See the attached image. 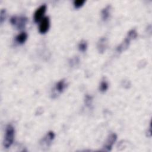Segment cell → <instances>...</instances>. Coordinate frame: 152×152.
<instances>
[{"instance_id": "6da1fadb", "label": "cell", "mask_w": 152, "mask_h": 152, "mask_svg": "<svg viewBox=\"0 0 152 152\" xmlns=\"http://www.w3.org/2000/svg\"><path fill=\"white\" fill-rule=\"evenodd\" d=\"M137 37V32L135 29H132L129 30L124 40L116 48V51L121 53L122 51L125 50L128 48L131 41L133 39H135Z\"/></svg>"}, {"instance_id": "7a4b0ae2", "label": "cell", "mask_w": 152, "mask_h": 152, "mask_svg": "<svg viewBox=\"0 0 152 152\" xmlns=\"http://www.w3.org/2000/svg\"><path fill=\"white\" fill-rule=\"evenodd\" d=\"M15 135V129L12 125L9 124L6 127L5 135L4 137L3 144L6 148H9L12 144Z\"/></svg>"}, {"instance_id": "3957f363", "label": "cell", "mask_w": 152, "mask_h": 152, "mask_svg": "<svg viewBox=\"0 0 152 152\" xmlns=\"http://www.w3.org/2000/svg\"><path fill=\"white\" fill-rule=\"evenodd\" d=\"M27 21V18L26 17H16L13 16L10 19L11 23L15 26L18 29H22L24 27Z\"/></svg>"}, {"instance_id": "277c9868", "label": "cell", "mask_w": 152, "mask_h": 152, "mask_svg": "<svg viewBox=\"0 0 152 152\" xmlns=\"http://www.w3.org/2000/svg\"><path fill=\"white\" fill-rule=\"evenodd\" d=\"M116 139H117L116 134L115 133H110L108 135V137L105 141V143H104V145L103 146V148L101 150L104 151H110L112 150V146H113V144L115 143V142L116 141Z\"/></svg>"}, {"instance_id": "5b68a950", "label": "cell", "mask_w": 152, "mask_h": 152, "mask_svg": "<svg viewBox=\"0 0 152 152\" xmlns=\"http://www.w3.org/2000/svg\"><path fill=\"white\" fill-rule=\"evenodd\" d=\"M46 5L45 4H43L40 5L38 8L36 9L34 13V20L35 22L37 23L42 20L43 18V16L46 11Z\"/></svg>"}, {"instance_id": "8992f818", "label": "cell", "mask_w": 152, "mask_h": 152, "mask_svg": "<svg viewBox=\"0 0 152 152\" xmlns=\"http://www.w3.org/2000/svg\"><path fill=\"white\" fill-rule=\"evenodd\" d=\"M49 28V18L48 17H43L39 25V32L40 33H45Z\"/></svg>"}, {"instance_id": "52a82bcc", "label": "cell", "mask_w": 152, "mask_h": 152, "mask_svg": "<svg viewBox=\"0 0 152 152\" xmlns=\"http://www.w3.org/2000/svg\"><path fill=\"white\" fill-rule=\"evenodd\" d=\"M55 138V134L53 131H49L47 133L46 136L42 139L41 141V144L43 145L49 146L51 144V142Z\"/></svg>"}, {"instance_id": "ba28073f", "label": "cell", "mask_w": 152, "mask_h": 152, "mask_svg": "<svg viewBox=\"0 0 152 152\" xmlns=\"http://www.w3.org/2000/svg\"><path fill=\"white\" fill-rule=\"evenodd\" d=\"M66 87V84L65 80H61L59 81L56 84L54 88L55 92L53 93V95H56V93H61L64 91Z\"/></svg>"}, {"instance_id": "9c48e42d", "label": "cell", "mask_w": 152, "mask_h": 152, "mask_svg": "<svg viewBox=\"0 0 152 152\" xmlns=\"http://www.w3.org/2000/svg\"><path fill=\"white\" fill-rule=\"evenodd\" d=\"M107 39L104 37L99 39L97 45V49L99 53H103L105 51L107 45Z\"/></svg>"}, {"instance_id": "30bf717a", "label": "cell", "mask_w": 152, "mask_h": 152, "mask_svg": "<svg viewBox=\"0 0 152 152\" xmlns=\"http://www.w3.org/2000/svg\"><path fill=\"white\" fill-rule=\"evenodd\" d=\"M110 10H111V6L110 5H107L106 7H104L102 11V18L104 21H106L109 17L110 14Z\"/></svg>"}, {"instance_id": "8fae6325", "label": "cell", "mask_w": 152, "mask_h": 152, "mask_svg": "<svg viewBox=\"0 0 152 152\" xmlns=\"http://www.w3.org/2000/svg\"><path fill=\"white\" fill-rule=\"evenodd\" d=\"M27 34L26 32L21 33L15 37L16 41L20 44L24 43L27 40Z\"/></svg>"}, {"instance_id": "7c38bea8", "label": "cell", "mask_w": 152, "mask_h": 152, "mask_svg": "<svg viewBox=\"0 0 152 152\" xmlns=\"http://www.w3.org/2000/svg\"><path fill=\"white\" fill-rule=\"evenodd\" d=\"M108 87H109L108 83L107 82V81L104 78H103L101 81L100 84V86H99L100 91L101 92H102V93H104V92H105L107 90Z\"/></svg>"}, {"instance_id": "4fadbf2b", "label": "cell", "mask_w": 152, "mask_h": 152, "mask_svg": "<svg viewBox=\"0 0 152 152\" xmlns=\"http://www.w3.org/2000/svg\"><path fill=\"white\" fill-rule=\"evenodd\" d=\"M87 48V42L85 40H81L80 43L78 44V49L80 51L84 52Z\"/></svg>"}, {"instance_id": "5bb4252c", "label": "cell", "mask_w": 152, "mask_h": 152, "mask_svg": "<svg viewBox=\"0 0 152 152\" xmlns=\"http://www.w3.org/2000/svg\"><path fill=\"white\" fill-rule=\"evenodd\" d=\"M85 2L84 0H75L74 1V7L76 8H78L81 7Z\"/></svg>"}, {"instance_id": "9a60e30c", "label": "cell", "mask_w": 152, "mask_h": 152, "mask_svg": "<svg viewBox=\"0 0 152 152\" xmlns=\"http://www.w3.org/2000/svg\"><path fill=\"white\" fill-rule=\"evenodd\" d=\"M85 103L87 107H90L92 103V97L89 95H86L85 97Z\"/></svg>"}, {"instance_id": "2e32d148", "label": "cell", "mask_w": 152, "mask_h": 152, "mask_svg": "<svg viewBox=\"0 0 152 152\" xmlns=\"http://www.w3.org/2000/svg\"><path fill=\"white\" fill-rule=\"evenodd\" d=\"M6 17V11L4 9H2L1 11V14H0V21L1 23H2L4 21L5 18Z\"/></svg>"}]
</instances>
